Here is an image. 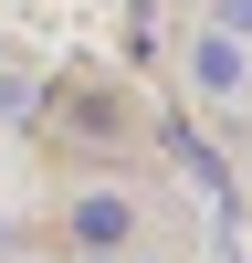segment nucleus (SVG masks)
<instances>
[{
  "instance_id": "obj_1",
  "label": "nucleus",
  "mask_w": 252,
  "mask_h": 263,
  "mask_svg": "<svg viewBox=\"0 0 252 263\" xmlns=\"http://www.w3.org/2000/svg\"><path fill=\"white\" fill-rule=\"evenodd\" d=\"M126 232H137V200L126 190H84L74 200V242L84 253H126Z\"/></svg>"
},
{
  "instance_id": "obj_2",
  "label": "nucleus",
  "mask_w": 252,
  "mask_h": 263,
  "mask_svg": "<svg viewBox=\"0 0 252 263\" xmlns=\"http://www.w3.org/2000/svg\"><path fill=\"white\" fill-rule=\"evenodd\" d=\"M168 158H179V168H189V179H200V190H210V200H231V168H221V147H210V137H200V126H179V116H168Z\"/></svg>"
},
{
  "instance_id": "obj_3",
  "label": "nucleus",
  "mask_w": 252,
  "mask_h": 263,
  "mask_svg": "<svg viewBox=\"0 0 252 263\" xmlns=\"http://www.w3.org/2000/svg\"><path fill=\"white\" fill-rule=\"evenodd\" d=\"M189 63H200V84H210V95H242V42H221V32H210V42H189Z\"/></svg>"
},
{
  "instance_id": "obj_4",
  "label": "nucleus",
  "mask_w": 252,
  "mask_h": 263,
  "mask_svg": "<svg viewBox=\"0 0 252 263\" xmlns=\"http://www.w3.org/2000/svg\"><path fill=\"white\" fill-rule=\"evenodd\" d=\"M0 116L32 126V116H42V84H32V74H0Z\"/></svg>"
},
{
  "instance_id": "obj_5",
  "label": "nucleus",
  "mask_w": 252,
  "mask_h": 263,
  "mask_svg": "<svg viewBox=\"0 0 252 263\" xmlns=\"http://www.w3.org/2000/svg\"><path fill=\"white\" fill-rule=\"evenodd\" d=\"M74 126L84 137H116V95H74Z\"/></svg>"
},
{
  "instance_id": "obj_6",
  "label": "nucleus",
  "mask_w": 252,
  "mask_h": 263,
  "mask_svg": "<svg viewBox=\"0 0 252 263\" xmlns=\"http://www.w3.org/2000/svg\"><path fill=\"white\" fill-rule=\"evenodd\" d=\"M210 21H221V42H252V0H210Z\"/></svg>"
}]
</instances>
